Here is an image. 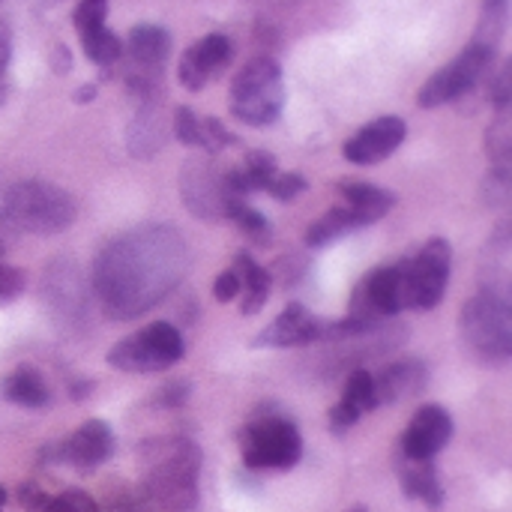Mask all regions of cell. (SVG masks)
I'll list each match as a JSON object with an SVG mask.
<instances>
[{
  "instance_id": "1",
  "label": "cell",
  "mask_w": 512,
  "mask_h": 512,
  "mask_svg": "<svg viewBox=\"0 0 512 512\" xmlns=\"http://www.w3.org/2000/svg\"><path fill=\"white\" fill-rule=\"evenodd\" d=\"M192 249L174 225H138L108 240L93 264V291L111 321L159 306L189 273Z\"/></svg>"
},
{
  "instance_id": "2",
  "label": "cell",
  "mask_w": 512,
  "mask_h": 512,
  "mask_svg": "<svg viewBox=\"0 0 512 512\" xmlns=\"http://www.w3.org/2000/svg\"><path fill=\"white\" fill-rule=\"evenodd\" d=\"M144 492L162 512H198L201 450L189 438H159L144 444Z\"/></svg>"
},
{
  "instance_id": "3",
  "label": "cell",
  "mask_w": 512,
  "mask_h": 512,
  "mask_svg": "<svg viewBox=\"0 0 512 512\" xmlns=\"http://www.w3.org/2000/svg\"><path fill=\"white\" fill-rule=\"evenodd\" d=\"M3 213L15 234L54 237L72 228L78 216L75 198L45 180H21L3 189Z\"/></svg>"
},
{
  "instance_id": "4",
  "label": "cell",
  "mask_w": 512,
  "mask_h": 512,
  "mask_svg": "<svg viewBox=\"0 0 512 512\" xmlns=\"http://www.w3.org/2000/svg\"><path fill=\"white\" fill-rule=\"evenodd\" d=\"M462 348L483 366H504L512 357L510 297L480 291L459 315Z\"/></svg>"
},
{
  "instance_id": "5",
  "label": "cell",
  "mask_w": 512,
  "mask_h": 512,
  "mask_svg": "<svg viewBox=\"0 0 512 512\" xmlns=\"http://www.w3.org/2000/svg\"><path fill=\"white\" fill-rule=\"evenodd\" d=\"M285 108L282 66L273 54H258L231 81V114L246 126H273Z\"/></svg>"
},
{
  "instance_id": "6",
  "label": "cell",
  "mask_w": 512,
  "mask_h": 512,
  "mask_svg": "<svg viewBox=\"0 0 512 512\" xmlns=\"http://www.w3.org/2000/svg\"><path fill=\"white\" fill-rule=\"evenodd\" d=\"M243 465L252 471H291L303 459V435L285 414H255L237 435Z\"/></svg>"
},
{
  "instance_id": "7",
  "label": "cell",
  "mask_w": 512,
  "mask_h": 512,
  "mask_svg": "<svg viewBox=\"0 0 512 512\" xmlns=\"http://www.w3.org/2000/svg\"><path fill=\"white\" fill-rule=\"evenodd\" d=\"M186 354V342L180 330L168 321H153L138 333L120 339L108 351V366L129 375H153L177 366Z\"/></svg>"
},
{
  "instance_id": "8",
  "label": "cell",
  "mask_w": 512,
  "mask_h": 512,
  "mask_svg": "<svg viewBox=\"0 0 512 512\" xmlns=\"http://www.w3.org/2000/svg\"><path fill=\"white\" fill-rule=\"evenodd\" d=\"M180 195H183L186 210L198 219H207V222L231 219V213L246 201L231 189L228 168H222L210 156H204V159L195 156L183 165Z\"/></svg>"
},
{
  "instance_id": "9",
  "label": "cell",
  "mask_w": 512,
  "mask_h": 512,
  "mask_svg": "<svg viewBox=\"0 0 512 512\" xmlns=\"http://www.w3.org/2000/svg\"><path fill=\"white\" fill-rule=\"evenodd\" d=\"M402 264V306L429 312L435 309L450 285L453 249L444 237H432L420 246L417 255L399 261Z\"/></svg>"
},
{
  "instance_id": "10",
  "label": "cell",
  "mask_w": 512,
  "mask_h": 512,
  "mask_svg": "<svg viewBox=\"0 0 512 512\" xmlns=\"http://www.w3.org/2000/svg\"><path fill=\"white\" fill-rule=\"evenodd\" d=\"M495 57H498L495 48H486V45H477V42L462 48L447 66H441L420 87V93H417L420 108H438V105H447V102H456V99L468 96L495 69Z\"/></svg>"
},
{
  "instance_id": "11",
  "label": "cell",
  "mask_w": 512,
  "mask_h": 512,
  "mask_svg": "<svg viewBox=\"0 0 512 512\" xmlns=\"http://www.w3.org/2000/svg\"><path fill=\"white\" fill-rule=\"evenodd\" d=\"M114 429L105 420H87L81 423L66 441L48 447L51 456H45L51 465H69L75 471H96L114 456Z\"/></svg>"
},
{
  "instance_id": "12",
  "label": "cell",
  "mask_w": 512,
  "mask_h": 512,
  "mask_svg": "<svg viewBox=\"0 0 512 512\" xmlns=\"http://www.w3.org/2000/svg\"><path fill=\"white\" fill-rule=\"evenodd\" d=\"M231 60H234V42L225 33H207L183 51L177 63V78L189 93H198L213 78H219L231 66Z\"/></svg>"
},
{
  "instance_id": "13",
  "label": "cell",
  "mask_w": 512,
  "mask_h": 512,
  "mask_svg": "<svg viewBox=\"0 0 512 512\" xmlns=\"http://www.w3.org/2000/svg\"><path fill=\"white\" fill-rule=\"evenodd\" d=\"M405 135H408V123L402 117L387 114V117H378V120L360 126L342 144V156L354 165H378L402 147Z\"/></svg>"
},
{
  "instance_id": "14",
  "label": "cell",
  "mask_w": 512,
  "mask_h": 512,
  "mask_svg": "<svg viewBox=\"0 0 512 512\" xmlns=\"http://www.w3.org/2000/svg\"><path fill=\"white\" fill-rule=\"evenodd\" d=\"M324 339V321L312 315L303 303H288L279 318H273L255 339L252 348H303Z\"/></svg>"
},
{
  "instance_id": "15",
  "label": "cell",
  "mask_w": 512,
  "mask_h": 512,
  "mask_svg": "<svg viewBox=\"0 0 512 512\" xmlns=\"http://www.w3.org/2000/svg\"><path fill=\"white\" fill-rule=\"evenodd\" d=\"M453 441V417L441 405H423L402 435L405 459H435Z\"/></svg>"
},
{
  "instance_id": "16",
  "label": "cell",
  "mask_w": 512,
  "mask_h": 512,
  "mask_svg": "<svg viewBox=\"0 0 512 512\" xmlns=\"http://www.w3.org/2000/svg\"><path fill=\"white\" fill-rule=\"evenodd\" d=\"M429 384V369L423 360H396L375 375L378 405H399L420 396Z\"/></svg>"
},
{
  "instance_id": "17",
  "label": "cell",
  "mask_w": 512,
  "mask_h": 512,
  "mask_svg": "<svg viewBox=\"0 0 512 512\" xmlns=\"http://www.w3.org/2000/svg\"><path fill=\"white\" fill-rule=\"evenodd\" d=\"M123 57L126 66L165 72V63L171 57V33L159 24H135L123 42Z\"/></svg>"
},
{
  "instance_id": "18",
  "label": "cell",
  "mask_w": 512,
  "mask_h": 512,
  "mask_svg": "<svg viewBox=\"0 0 512 512\" xmlns=\"http://www.w3.org/2000/svg\"><path fill=\"white\" fill-rule=\"evenodd\" d=\"M168 141V126L162 117V102H144L138 105L129 129H126V147L135 159L156 156Z\"/></svg>"
},
{
  "instance_id": "19",
  "label": "cell",
  "mask_w": 512,
  "mask_h": 512,
  "mask_svg": "<svg viewBox=\"0 0 512 512\" xmlns=\"http://www.w3.org/2000/svg\"><path fill=\"white\" fill-rule=\"evenodd\" d=\"M399 477H402V492L411 501L426 504L432 512L444 507V486H441V477H438V468L432 459H405L402 456Z\"/></svg>"
},
{
  "instance_id": "20",
  "label": "cell",
  "mask_w": 512,
  "mask_h": 512,
  "mask_svg": "<svg viewBox=\"0 0 512 512\" xmlns=\"http://www.w3.org/2000/svg\"><path fill=\"white\" fill-rule=\"evenodd\" d=\"M0 396L6 402L18 405V408H30V411H39V408H48L51 405V387L42 378V372L33 369V366L12 369L0 381Z\"/></svg>"
},
{
  "instance_id": "21",
  "label": "cell",
  "mask_w": 512,
  "mask_h": 512,
  "mask_svg": "<svg viewBox=\"0 0 512 512\" xmlns=\"http://www.w3.org/2000/svg\"><path fill=\"white\" fill-rule=\"evenodd\" d=\"M339 192L345 198V207L360 222V228L384 219L396 207V192L381 189V186H372V183H342Z\"/></svg>"
},
{
  "instance_id": "22",
  "label": "cell",
  "mask_w": 512,
  "mask_h": 512,
  "mask_svg": "<svg viewBox=\"0 0 512 512\" xmlns=\"http://www.w3.org/2000/svg\"><path fill=\"white\" fill-rule=\"evenodd\" d=\"M276 171H279V162L270 150H249L240 159V165L228 168V180L240 198H249L255 192H264L267 183L276 177Z\"/></svg>"
},
{
  "instance_id": "23",
  "label": "cell",
  "mask_w": 512,
  "mask_h": 512,
  "mask_svg": "<svg viewBox=\"0 0 512 512\" xmlns=\"http://www.w3.org/2000/svg\"><path fill=\"white\" fill-rule=\"evenodd\" d=\"M483 291L489 294H510V231L498 228V234L483 249V267H480Z\"/></svg>"
},
{
  "instance_id": "24",
  "label": "cell",
  "mask_w": 512,
  "mask_h": 512,
  "mask_svg": "<svg viewBox=\"0 0 512 512\" xmlns=\"http://www.w3.org/2000/svg\"><path fill=\"white\" fill-rule=\"evenodd\" d=\"M234 270H237V276H240V297H243L240 312H243L246 318H249V315H258V312L264 309L267 297H270V288H273L270 273H267L249 252H240V255L234 258Z\"/></svg>"
},
{
  "instance_id": "25",
  "label": "cell",
  "mask_w": 512,
  "mask_h": 512,
  "mask_svg": "<svg viewBox=\"0 0 512 512\" xmlns=\"http://www.w3.org/2000/svg\"><path fill=\"white\" fill-rule=\"evenodd\" d=\"M357 228H360V222L354 219V213L348 207H333L321 219L312 222V228L306 231V246L309 249H324V246L336 243L339 237H345V234H351Z\"/></svg>"
},
{
  "instance_id": "26",
  "label": "cell",
  "mask_w": 512,
  "mask_h": 512,
  "mask_svg": "<svg viewBox=\"0 0 512 512\" xmlns=\"http://www.w3.org/2000/svg\"><path fill=\"white\" fill-rule=\"evenodd\" d=\"M507 21H510V0H483L480 3V18H477V30H474L471 42L498 51V45H501V39L507 33Z\"/></svg>"
},
{
  "instance_id": "27",
  "label": "cell",
  "mask_w": 512,
  "mask_h": 512,
  "mask_svg": "<svg viewBox=\"0 0 512 512\" xmlns=\"http://www.w3.org/2000/svg\"><path fill=\"white\" fill-rule=\"evenodd\" d=\"M78 39H81V48H84L87 60L96 63V66H102V69H108L117 60H123V39L114 30H108L105 24L96 27V30L81 33Z\"/></svg>"
},
{
  "instance_id": "28",
  "label": "cell",
  "mask_w": 512,
  "mask_h": 512,
  "mask_svg": "<svg viewBox=\"0 0 512 512\" xmlns=\"http://www.w3.org/2000/svg\"><path fill=\"white\" fill-rule=\"evenodd\" d=\"M342 399H348L360 414H372L378 408V393H375V375L369 369H354L345 381Z\"/></svg>"
},
{
  "instance_id": "29",
  "label": "cell",
  "mask_w": 512,
  "mask_h": 512,
  "mask_svg": "<svg viewBox=\"0 0 512 512\" xmlns=\"http://www.w3.org/2000/svg\"><path fill=\"white\" fill-rule=\"evenodd\" d=\"M486 153L492 156L495 165H507L512 153V117L510 108L498 111L492 126L486 129Z\"/></svg>"
},
{
  "instance_id": "30",
  "label": "cell",
  "mask_w": 512,
  "mask_h": 512,
  "mask_svg": "<svg viewBox=\"0 0 512 512\" xmlns=\"http://www.w3.org/2000/svg\"><path fill=\"white\" fill-rule=\"evenodd\" d=\"M231 222H237V228H240L249 240H255V243H267V237H270V222H267V216H264L261 210L249 207L246 201L231 213Z\"/></svg>"
},
{
  "instance_id": "31",
  "label": "cell",
  "mask_w": 512,
  "mask_h": 512,
  "mask_svg": "<svg viewBox=\"0 0 512 512\" xmlns=\"http://www.w3.org/2000/svg\"><path fill=\"white\" fill-rule=\"evenodd\" d=\"M510 165H495L483 180V201L489 207H504L510 201Z\"/></svg>"
},
{
  "instance_id": "32",
  "label": "cell",
  "mask_w": 512,
  "mask_h": 512,
  "mask_svg": "<svg viewBox=\"0 0 512 512\" xmlns=\"http://www.w3.org/2000/svg\"><path fill=\"white\" fill-rule=\"evenodd\" d=\"M309 189V180L300 171H276V177L267 183V195L276 201H294L297 195H303Z\"/></svg>"
},
{
  "instance_id": "33",
  "label": "cell",
  "mask_w": 512,
  "mask_h": 512,
  "mask_svg": "<svg viewBox=\"0 0 512 512\" xmlns=\"http://www.w3.org/2000/svg\"><path fill=\"white\" fill-rule=\"evenodd\" d=\"M39 512H102L99 510V504L87 495V492H81V489H66V492H60V495H51L48 501H45V507Z\"/></svg>"
},
{
  "instance_id": "34",
  "label": "cell",
  "mask_w": 512,
  "mask_h": 512,
  "mask_svg": "<svg viewBox=\"0 0 512 512\" xmlns=\"http://www.w3.org/2000/svg\"><path fill=\"white\" fill-rule=\"evenodd\" d=\"M486 81H489V99H492V105H495V111H504V108H510L512 102V66L510 60H504L498 69H492L489 75H486Z\"/></svg>"
},
{
  "instance_id": "35",
  "label": "cell",
  "mask_w": 512,
  "mask_h": 512,
  "mask_svg": "<svg viewBox=\"0 0 512 512\" xmlns=\"http://www.w3.org/2000/svg\"><path fill=\"white\" fill-rule=\"evenodd\" d=\"M105 18H108V0H81L75 6V12H72V24H75L78 36L87 33V30L102 27Z\"/></svg>"
},
{
  "instance_id": "36",
  "label": "cell",
  "mask_w": 512,
  "mask_h": 512,
  "mask_svg": "<svg viewBox=\"0 0 512 512\" xmlns=\"http://www.w3.org/2000/svg\"><path fill=\"white\" fill-rule=\"evenodd\" d=\"M231 144H237V135L234 132H228L225 126H222V120H216V117H201V150H207V153H219V150H225V147H231Z\"/></svg>"
},
{
  "instance_id": "37",
  "label": "cell",
  "mask_w": 512,
  "mask_h": 512,
  "mask_svg": "<svg viewBox=\"0 0 512 512\" xmlns=\"http://www.w3.org/2000/svg\"><path fill=\"white\" fill-rule=\"evenodd\" d=\"M306 267H309L306 258H300V255H285V258H279L267 273H270V282H279L282 288H294V285H300V279L306 276Z\"/></svg>"
},
{
  "instance_id": "38",
  "label": "cell",
  "mask_w": 512,
  "mask_h": 512,
  "mask_svg": "<svg viewBox=\"0 0 512 512\" xmlns=\"http://www.w3.org/2000/svg\"><path fill=\"white\" fill-rule=\"evenodd\" d=\"M174 135L186 147H198L201 144V117L189 105H180L174 111Z\"/></svg>"
},
{
  "instance_id": "39",
  "label": "cell",
  "mask_w": 512,
  "mask_h": 512,
  "mask_svg": "<svg viewBox=\"0 0 512 512\" xmlns=\"http://www.w3.org/2000/svg\"><path fill=\"white\" fill-rule=\"evenodd\" d=\"M27 288V276L21 267H12V264H0V306L6 303H15Z\"/></svg>"
},
{
  "instance_id": "40",
  "label": "cell",
  "mask_w": 512,
  "mask_h": 512,
  "mask_svg": "<svg viewBox=\"0 0 512 512\" xmlns=\"http://www.w3.org/2000/svg\"><path fill=\"white\" fill-rule=\"evenodd\" d=\"M360 417H363V414H360L348 399H339V402L330 408V432H333V435H345Z\"/></svg>"
},
{
  "instance_id": "41",
  "label": "cell",
  "mask_w": 512,
  "mask_h": 512,
  "mask_svg": "<svg viewBox=\"0 0 512 512\" xmlns=\"http://www.w3.org/2000/svg\"><path fill=\"white\" fill-rule=\"evenodd\" d=\"M213 297H216L219 303H231V300L240 297V276H237L234 267H231V270H222V273L216 276V282H213Z\"/></svg>"
},
{
  "instance_id": "42",
  "label": "cell",
  "mask_w": 512,
  "mask_h": 512,
  "mask_svg": "<svg viewBox=\"0 0 512 512\" xmlns=\"http://www.w3.org/2000/svg\"><path fill=\"white\" fill-rule=\"evenodd\" d=\"M186 399H189V384H186V381H171V384H165V387L159 390V396H156V402L165 405V408H180Z\"/></svg>"
},
{
  "instance_id": "43",
  "label": "cell",
  "mask_w": 512,
  "mask_h": 512,
  "mask_svg": "<svg viewBox=\"0 0 512 512\" xmlns=\"http://www.w3.org/2000/svg\"><path fill=\"white\" fill-rule=\"evenodd\" d=\"M48 498H51V495H45L36 483H24V486L18 489V504H21V510L24 512H39L45 507Z\"/></svg>"
},
{
  "instance_id": "44",
  "label": "cell",
  "mask_w": 512,
  "mask_h": 512,
  "mask_svg": "<svg viewBox=\"0 0 512 512\" xmlns=\"http://www.w3.org/2000/svg\"><path fill=\"white\" fill-rule=\"evenodd\" d=\"M51 69H54L57 75H66V72L72 69V51H69L63 42H57V45L51 48Z\"/></svg>"
},
{
  "instance_id": "45",
  "label": "cell",
  "mask_w": 512,
  "mask_h": 512,
  "mask_svg": "<svg viewBox=\"0 0 512 512\" xmlns=\"http://www.w3.org/2000/svg\"><path fill=\"white\" fill-rule=\"evenodd\" d=\"M9 57H12V30H9V24L0 18V75H3V69L9 66Z\"/></svg>"
},
{
  "instance_id": "46",
  "label": "cell",
  "mask_w": 512,
  "mask_h": 512,
  "mask_svg": "<svg viewBox=\"0 0 512 512\" xmlns=\"http://www.w3.org/2000/svg\"><path fill=\"white\" fill-rule=\"evenodd\" d=\"M12 237H15V231H12V225L6 222V213H3V189H0V255L9 249Z\"/></svg>"
},
{
  "instance_id": "47",
  "label": "cell",
  "mask_w": 512,
  "mask_h": 512,
  "mask_svg": "<svg viewBox=\"0 0 512 512\" xmlns=\"http://www.w3.org/2000/svg\"><path fill=\"white\" fill-rule=\"evenodd\" d=\"M249 3H255L258 9H267V12H279V9H291V6H297L300 0H249Z\"/></svg>"
},
{
  "instance_id": "48",
  "label": "cell",
  "mask_w": 512,
  "mask_h": 512,
  "mask_svg": "<svg viewBox=\"0 0 512 512\" xmlns=\"http://www.w3.org/2000/svg\"><path fill=\"white\" fill-rule=\"evenodd\" d=\"M72 99H75L78 105H87V102H93V99H96V84H81V87L72 93Z\"/></svg>"
},
{
  "instance_id": "49",
  "label": "cell",
  "mask_w": 512,
  "mask_h": 512,
  "mask_svg": "<svg viewBox=\"0 0 512 512\" xmlns=\"http://www.w3.org/2000/svg\"><path fill=\"white\" fill-rule=\"evenodd\" d=\"M3 99H6V84H3V78H0V105H3Z\"/></svg>"
},
{
  "instance_id": "50",
  "label": "cell",
  "mask_w": 512,
  "mask_h": 512,
  "mask_svg": "<svg viewBox=\"0 0 512 512\" xmlns=\"http://www.w3.org/2000/svg\"><path fill=\"white\" fill-rule=\"evenodd\" d=\"M348 512H369V507H363V504H354V507H351Z\"/></svg>"
},
{
  "instance_id": "51",
  "label": "cell",
  "mask_w": 512,
  "mask_h": 512,
  "mask_svg": "<svg viewBox=\"0 0 512 512\" xmlns=\"http://www.w3.org/2000/svg\"><path fill=\"white\" fill-rule=\"evenodd\" d=\"M0 512H3V510H0Z\"/></svg>"
}]
</instances>
